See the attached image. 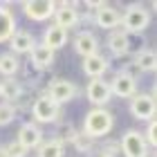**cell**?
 Returning a JSON list of instances; mask_svg holds the SVG:
<instances>
[{"label":"cell","instance_id":"obj_1","mask_svg":"<svg viewBox=\"0 0 157 157\" xmlns=\"http://www.w3.org/2000/svg\"><path fill=\"white\" fill-rule=\"evenodd\" d=\"M112 126H115V117H112L110 110L105 108H92L88 115H85L83 121V135H88L90 139H97V137H105Z\"/></svg>","mask_w":157,"mask_h":157},{"label":"cell","instance_id":"obj_2","mask_svg":"<svg viewBox=\"0 0 157 157\" xmlns=\"http://www.w3.org/2000/svg\"><path fill=\"white\" fill-rule=\"evenodd\" d=\"M148 25H151V11H148L146 5H141V2L128 5L126 11L121 13V27H124V32L128 36H130V34L146 32Z\"/></svg>","mask_w":157,"mask_h":157},{"label":"cell","instance_id":"obj_3","mask_svg":"<svg viewBox=\"0 0 157 157\" xmlns=\"http://www.w3.org/2000/svg\"><path fill=\"white\" fill-rule=\"evenodd\" d=\"M29 112L34 115V119H36L34 124H54V121L61 117V105L56 103L47 92H43V94H36Z\"/></svg>","mask_w":157,"mask_h":157},{"label":"cell","instance_id":"obj_4","mask_svg":"<svg viewBox=\"0 0 157 157\" xmlns=\"http://www.w3.org/2000/svg\"><path fill=\"white\" fill-rule=\"evenodd\" d=\"M128 110L130 115L137 119V121H153L155 119V112H157V101H155V94L151 92H137L135 97L128 99Z\"/></svg>","mask_w":157,"mask_h":157},{"label":"cell","instance_id":"obj_5","mask_svg":"<svg viewBox=\"0 0 157 157\" xmlns=\"http://www.w3.org/2000/svg\"><path fill=\"white\" fill-rule=\"evenodd\" d=\"M119 148L124 157H151V151H148V144L144 139V132L135 130H126L119 139Z\"/></svg>","mask_w":157,"mask_h":157},{"label":"cell","instance_id":"obj_6","mask_svg":"<svg viewBox=\"0 0 157 157\" xmlns=\"http://www.w3.org/2000/svg\"><path fill=\"white\" fill-rule=\"evenodd\" d=\"M78 9V2H61L56 5V11H54V25L61 27V29H72V27H76L78 23H81V11Z\"/></svg>","mask_w":157,"mask_h":157},{"label":"cell","instance_id":"obj_7","mask_svg":"<svg viewBox=\"0 0 157 157\" xmlns=\"http://www.w3.org/2000/svg\"><path fill=\"white\" fill-rule=\"evenodd\" d=\"M23 11L29 20L43 23V20H49L54 16L56 2L54 0H27V2H23Z\"/></svg>","mask_w":157,"mask_h":157},{"label":"cell","instance_id":"obj_8","mask_svg":"<svg viewBox=\"0 0 157 157\" xmlns=\"http://www.w3.org/2000/svg\"><path fill=\"white\" fill-rule=\"evenodd\" d=\"M47 94L61 105V103L72 101V99L78 94V88H76V83L67 81V78H52L49 85H47Z\"/></svg>","mask_w":157,"mask_h":157},{"label":"cell","instance_id":"obj_9","mask_svg":"<svg viewBox=\"0 0 157 157\" xmlns=\"http://www.w3.org/2000/svg\"><path fill=\"white\" fill-rule=\"evenodd\" d=\"M85 97H88V101L94 105V108H103L112 97L108 81H103V78H90L88 88H85Z\"/></svg>","mask_w":157,"mask_h":157},{"label":"cell","instance_id":"obj_10","mask_svg":"<svg viewBox=\"0 0 157 157\" xmlns=\"http://www.w3.org/2000/svg\"><path fill=\"white\" fill-rule=\"evenodd\" d=\"M16 141L23 148H27V151H32V148H38L43 144V130L38 124H34V121H27V124H23L18 128V135H16Z\"/></svg>","mask_w":157,"mask_h":157},{"label":"cell","instance_id":"obj_11","mask_svg":"<svg viewBox=\"0 0 157 157\" xmlns=\"http://www.w3.org/2000/svg\"><path fill=\"white\" fill-rule=\"evenodd\" d=\"M110 85V92L115 97H121V99H130L137 94V78H132V76H128L124 72H117L115 78L108 83Z\"/></svg>","mask_w":157,"mask_h":157},{"label":"cell","instance_id":"obj_12","mask_svg":"<svg viewBox=\"0 0 157 157\" xmlns=\"http://www.w3.org/2000/svg\"><path fill=\"white\" fill-rule=\"evenodd\" d=\"M92 23L94 25H99L101 29H117V27L121 25V13L115 9V7H110V5H101L97 9V13L92 16Z\"/></svg>","mask_w":157,"mask_h":157},{"label":"cell","instance_id":"obj_13","mask_svg":"<svg viewBox=\"0 0 157 157\" xmlns=\"http://www.w3.org/2000/svg\"><path fill=\"white\" fill-rule=\"evenodd\" d=\"M74 52L78 56H83V59L99 54V38L92 32H85V29L78 32L76 36H74Z\"/></svg>","mask_w":157,"mask_h":157},{"label":"cell","instance_id":"obj_14","mask_svg":"<svg viewBox=\"0 0 157 157\" xmlns=\"http://www.w3.org/2000/svg\"><path fill=\"white\" fill-rule=\"evenodd\" d=\"M105 47L110 49V54L115 56H126L130 52V36L124 32V29H112L108 34V38H105Z\"/></svg>","mask_w":157,"mask_h":157},{"label":"cell","instance_id":"obj_15","mask_svg":"<svg viewBox=\"0 0 157 157\" xmlns=\"http://www.w3.org/2000/svg\"><path fill=\"white\" fill-rule=\"evenodd\" d=\"M9 43V47H11V54H29L34 47H36V38L32 36L29 32H25V29H16L13 32V36L7 40Z\"/></svg>","mask_w":157,"mask_h":157},{"label":"cell","instance_id":"obj_16","mask_svg":"<svg viewBox=\"0 0 157 157\" xmlns=\"http://www.w3.org/2000/svg\"><path fill=\"white\" fill-rule=\"evenodd\" d=\"M54 56H56V52H52V49L45 47L43 43H36V47L29 52V63H32L34 67H38L40 72H45V70L52 67Z\"/></svg>","mask_w":157,"mask_h":157},{"label":"cell","instance_id":"obj_17","mask_svg":"<svg viewBox=\"0 0 157 157\" xmlns=\"http://www.w3.org/2000/svg\"><path fill=\"white\" fill-rule=\"evenodd\" d=\"M16 16L7 2H0V43H7L16 32Z\"/></svg>","mask_w":157,"mask_h":157},{"label":"cell","instance_id":"obj_18","mask_svg":"<svg viewBox=\"0 0 157 157\" xmlns=\"http://www.w3.org/2000/svg\"><path fill=\"white\" fill-rule=\"evenodd\" d=\"M105 72H108V59L105 56L94 54V56L83 59V74L88 78H101Z\"/></svg>","mask_w":157,"mask_h":157},{"label":"cell","instance_id":"obj_19","mask_svg":"<svg viewBox=\"0 0 157 157\" xmlns=\"http://www.w3.org/2000/svg\"><path fill=\"white\" fill-rule=\"evenodd\" d=\"M132 65L135 70H137L139 74H144V72H155L157 70V54H155V49H139L137 54H135V59H132Z\"/></svg>","mask_w":157,"mask_h":157},{"label":"cell","instance_id":"obj_20","mask_svg":"<svg viewBox=\"0 0 157 157\" xmlns=\"http://www.w3.org/2000/svg\"><path fill=\"white\" fill-rule=\"evenodd\" d=\"M65 43H67V32L61 29V27H56V25H49L45 29V34H43V45L49 47L52 52L61 49Z\"/></svg>","mask_w":157,"mask_h":157},{"label":"cell","instance_id":"obj_21","mask_svg":"<svg viewBox=\"0 0 157 157\" xmlns=\"http://www.w3.org/2000/svg\"><path fill=\"white\" fill-rule=\"evenodd\" d=\"M23 90H25L23 81H18L16 76L0 81V97L5 99V103H13V101L20 97V92H23Z\"/></svg>","mask_w":157,"mask_h":157},{"label":"cell","instance_id":"obj_22","mask_svg":"<svg viewBox=\"0 0 157 157\" xmlns=\"http://www.w3.org/2000/svg\"><path fill=\"white\" fill-rule=\"evenodd\" d=\"M18 70H20V61H18L16 54H11V52H2L0 54V74H2L5 78L16 76Z\"/></svg>","mask_w":157,"mask_h":157},{"label":"cell","instance_id":"obj_23","mask_svg":"<svg viewBox=\"0 0 157 157\" xmlns=\"http://www.w3.org/2000/svg\"><path fill=\"white\" fill-rule=\"evenodd\" d=\"M36 157H63L65 155V146L61 144L59 139H49V141H43V144L36 148Z\"/></svg>","mask_w":157,"mask_h":157},{"label":"cell","instance_id":"obj_24","mask_svg":"<svg viewBox=\"0 0 157 157\" xmlns=\"http://www.w3.org/2000/svg\"><path fill=\"white\" fill-rule=\"evenodd\" d=\"M76 135H78V130L74 128L72 121H61V124L56 126V130H54V139H59L61 144H65V141H70V144H72Z\"/></svg>","mask_w":157,"mask_h":157},{"label":"cell","instance_id":"obj_25","mask_svg":"<svg viewBox=\"0 0 157 157\" xmlns=\"http://www.w3.org/2000/svg\"><path fill=\"white\" fill-rule=\"evenodd\" d=\"M34 99H36V92H34L32 88H25L23 92H20V97H18L11 105H13V110H16V112H29Z\"/></svg>","mask_w":157,"mask_h":157},{"label":"cell","instance_id":"obj_26","mask_svg":"<svg viewBox=\"0 0 157 157\" xmlns=\"http://www.w3.org/2000/svg\"><path fill=\"white\" fill-rule=\"evenodd\" d=\"M74 148L81 155H92V151H94V139H90L88 135H83V132H78L76 137H74Z\"/></svg>","mask_w":157,"mask_h":157},{"label":"cell","instance_id":"obj_27","mask_svg":"<svg viewBox=\"0 0 157 157\" xmlns=\"http://www.w3.org/2000/svg\"><path fill=\"white\" fill-rule=\"evenodd\" d=\"M40 76H43V72H40L38 67H34L32 63H29V59H27V61L23 63V83L34 85V83L40 81Z\"/></svg>","mask_w":157,"mask_h":157},{"label":"cell","instance_id":"obj_28","mask_svg":"<svg viewBox=\"0 0 157 157\" xmlns=\"http://www.w3.org/2000/svg\"><path fill=\"white\" fill-rule=\"evenodd\" d=\"M16 119V110L11 103H0V126H9Z\"/></svg>","mask_w":157,"mask_h":157},{"label":"cell","instance_id":"obj_29","mask_svg":"<svg viewBox=\"0 0 157 157\" xmlns=\"http://www.w3.org/2000/svg\"><path fill=\"white\" fill-rule=\"evenodd\" d=\"M5 153H7V157H27V148H23L18 144V141H11V144H7L5 146Z\"/></svg>","mask_w":157,"mask_h":157},{"label":"cell","instance_id":"obj_30","mask_svg":"<svg viewBox=\"0 0 157 157\" xmlns=\"http://www.w3.org/2000/svg\"><path fill=\"white\" fill-rule=\"evenodd\" d=\"M101 155H108V157H117L121 155V148H119V141H103V146H101Z\"/></svg>","mask_w":157,"mask_h":157},{"label":"cell","instance_id":"obj_31","mask_svg":"<svg viewBox=\"0 0 157 157\" xmlns=\"http://www.w3.org/2000/svg\"><path fill=\"white\" fill-rule=\"evenodd\" d=\"M144 139H146V144H148V146H157V124H155V119H153V121H148V128H146Z\"/></svg>","mask_w":157,"mask_h":157},{"label":"cell","instance_id":"obj_32","mask_svg":"<svg viewBox=\"0 0 157 157\" xmlns=\"http://www.w3.org/2000/svg\"><path fill=\"white\" fill-rule=\"evenodd\" d=\"M0 157H7V153H5V146H0Z\"/></svg>","mask_w":157,"mask_h":157},{"label":"cell","instance_id":"obj_33","mask_svg":"<svg viewBox=\"0 0 157 157\" xmlns=\"http://www.w3.org/2000/svg\"><path fill=\"white\" fill-rule=\"evenodd\" d=\"M101 157H108V155H101Z\"/></svg>","mask_w":157,"mask_h":157}]
</instances>
